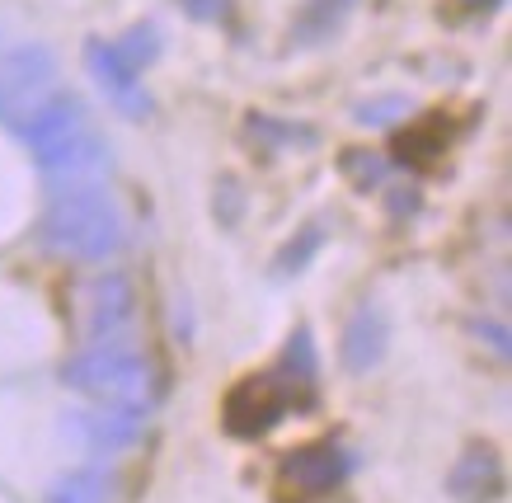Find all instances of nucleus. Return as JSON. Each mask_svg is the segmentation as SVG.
I'll return each instance as SVG.
<instances>
[{
  "instance_id": "1",
  "label": "nucleus",
  "mask_w": 512,
  "mask_h": 503,
  "mask_svg": "<svg viewBox=\"0 0 512 503\" xmlns=\"http://www.w3.org/2000/svg\"><path fill=\"white\" fill-rule=\"evenodd\" d=\"M315 381H320V362H315L311 330H296L268 372H254V377L231 386L226 405H221V424L231 438H268L287 414H301L315 405Z\"/></svg>"
},
{
  "instance_id": "2",
  "label": "nucleus",
  "mask_w": 512,
  "mask_h": 503,
  "mask_svg": "<svg viewBox=\"0 0 512 503\" xmlns=\"http://www.w3.org/2000/svg\"><path fill=\"white\" fill-rule=\"evenodd\" d=\"M15 132L29 142L38 170L57 193L99 184L109 174V142L99 137L90 109L76 95H47Z\"/></svg>"
},
{
  "instance_id": "3",
  "label": "nucleus",
  "mask_w": 512,
  "mask_h": 503,
  "mask_svg": "<svg viewBox=\"0 0 512 503\" xmlns=\"http://www.w3.org/2000/svg\"><path fill=\"white\" fill-rule=\"evenodd\" d=\"M38 240H43V250L62 254V259L104 264L123 250L127 226L104 184H80V189H62L52 198L43 226H38Z\"/></svg>"
},
{
  "instance_id": "4",
  "label": "nucleus",
  "mask_w": 512,
  "mask_h": 503,
  "mask_svg": "<svg viewBox=\"0 0 512 503\" xmlns=\"http://www.w3.org/2000/svg\"><path fill=\"white\" fill-rule=\"evenodd\" d=\"M62 381L104 405H146L151 400V362L127 339H109V344L76 353L62 367Z\"/></svg>"
},
{
  "instance_id": "5",
  "label": "nucleus",
  "mask_w": 512,
  "mask_h": 503,
  "mask_svg": "<svg viewBox=\"0 0 512 503\" xmlns=\"http://www.w3.org/2000/svg\"><path fill=\"white\" fill-rule=\"evenodd\" d=\"M353 471V456L339 442H311V447H292V452L278 461V489L282 499L311 503L325 499L348 480Z\"/></svg>"
},
{
  "instance_id": "6",
  "label": "nucleus",
  "mask_w": 512,
  "mask_h": 503,
  "mask_svg": "<svg viewBox=\"0 0 512 503\" xmlns=\"http://www.w3.org/2000/svg\"><path fill=\"white\" fill-rule=\"evenodd\" d=\"M52 80H57V57L38 43V48H15L10 57H0V118L24 123L47 95H52Z\"/></svg>"
},
{
  "instance_id": "7",
  "label": "nucleus",
  "mask_w": 512,
  "mask_h": 503,
  "mask_svg": "<svg viewBox=\"0 0 512 503\" xmlns=\"http://www.w3.org/2000/svg\"><path fill=\"white\" fill-rule=\"evenodd\" d=\"M85 71L94 76V85H99V95L109 99L113 109L123 113V118H132V123H141V118H151V95L141 90V80L127 71L118 57H113L109 38H90L85 43Z\"/></svg>"
},
{
  "instance_id": "8",
  "label": "nucleus",
  "mask_w": 512,
  "mask_h": 503,
  "mask_svg": "<svg viewBox=\"0 0 512 503\" xmlns=\"http://www.w3.org/2000/svg\"><path fill=\"white\" fill-rule=\"evenodd\" d=\"M146 428V405H99L76 414V438L90 452H123Z\"/></svg>"
},
{
  "instance_id": "9",
  "label": "nucleus",
  "mask_w": 512,
  "mask_h": 503,
  "mask_svg": "<svg viewBox=\"0 0 512 503\" xmlns=\"http://www.w3.org/2000/svg\"><path fill=\"white\" fill-rule=\"evenodd\" d=\"M386 339H390V325H386V311L376 306V301H362L353 315H348V325H343V367L362 377V372H372L376 362L386 358Z\"/></svg>"
},
{
  "instance_id": "10",
  "label": "nucleus",
  "mask_w": 512,
  "mask_h": 503,
  "mask_svg": "<svg viewBox=\"0 0 512 503\" xmlns=\"http://www.w3.org/2000/svg\"><path fill=\"white\" fill-rule=\"evenodd\" d=\"M447 494L456 503H494L503 494V461L494 447H466L447 475Z\"/></svg>"
},
{
  "instance_id": "11",
  "label": "nucleus",
  "mask_w": 512,
  "mask_h": 503,
  "mask_svg": "<svg viewBox=\"0 0 512 503\" xmlns=\"http://www.w3.org/2000/svg\"><path fill=\"white\" fill-rule=\"evenodd\" d=\"M127 320H132V287L127 278L109 273L90 287V301H85V334L94 344H109V339H123Z\"/></svg>"
},
{
  "instance_id": "12",
  "label": "nucleus",
  "mask_w": 512,
  "mask_h": 503,
  "mask_svg": "<svg viewBox=\"0 0 512 503\" xmlns=\"http://www.w3.org/2000/svg\"><path fill=\"white\" fill-rule=\"evenodd\" d=\"M245 137L249 142H259V151H292V146H315V127L282 123V118H273V113H249Z\"/></svg>"
},
{
  "instance_id": "13",
  "label": "nucleus",
  "mask_w": 512,
  "mask_h": 503,
  "mask_svg": "<svg viewBox=\"0 0 512 503\" xmlns=\"http://www.w3.org/2000/svg\"><path fill=\"white\" fill-rule=\"evenodd\" d=\"M109 48H113V57L132 71V76H141V71L160 57V29L151 24V19H141V24H132V29L123 33V38H113Z\"/></svg>"
},
{
  "instance_id": "14",
  "label": "nucleus",
  "mask_w": 512,
  "mask_h": 503,
  "mask_svg": "<svg viewBox=\"0 0 512 503\" xmlns=\"http://www.w3.org/2000/svg\"><path fill=\"white\" fill-rule=\"evenodd\" d=\"M113 499V475L104 471H71L47 489V503H109Z\"/></svg>"
},
{
  "instance_id": "15",
  "label": "nucleus",
  "mask_w": 512,
  "mask_h": 503,
  "mask_svg": "<svg viewBox=\"0 0 512 503\" xmlns=\"http://www.w3.org/2000/svg\"><path fill=\"white\" fill-rule=\"evenodd\" d=\"M437 151H447V137H442V127H409V132H400L395 137V160H414V165H423V160H433Z\"/></svg>"
},
{
  "instance_id": "16",
  "label": "nucleus",
  "mask_w": 512,
  "mask_h": 503,
  "mask_svg": "<svg viewBox=\"0 0 512 503\" xmlns=\"http://www.w3.org/2000/svg\"><path fill=\"white\" fill-rule=\"evenodd\" d=\"M343 10H348V0H343V5H334V10H329V0H311V10H306V19L296 24V33H301L306 43H320V38H329V33L339 29Z\"/></svg>"
},
{
  "instance_id": "17",
  "label": "nucleus",
  "mask_w": 512,
  "mask_h": 503,
  "mask_svg": "<svg viewBox=\"0 0 512 503\" xmlns=\"http://www.w3.org/2000/svg\"><path fill=\"white\" fill-rule=\"evenodd\" d=\"M325 245V231L320 226H301V240H287V250L278 254V273H296V268H306V259H311L315 250Z\"/></svg>"
},
{
  "instance_id": "18",
  "label": "nucleus",
  "mask_w": 512,
  "mask_h": 503,
  "mask_svg": "<svg viewBox=\"0 0 512 503\" xmlns=\"http://www.w3.org/2000/svg\"><path fill=\"white\" fill-rule=\"evenodd\" d=\"M400 113H409V99L404 95H386V99H372V104H357V123L362 127H386V123H395Z\"/></svg>"
},
{
  "instance_id": "19",
  "label": "nucleus",
  "mask_w": 512,
  "mask_h": 503,
  "mask_svg": "<svg viewBox=\"0 0 512 503\" xmlns=\"http://www.w3.org/2000/svg\"><path fill=\"white\" fill-rule=\"evenodd\" d=\"M343 174H348L362 193H372V184H381V160H376L372 151H348V156H343Z\"/></svg>"
},
{
  "instance_id": "20",
  "label": "nucleus",
  "mask_w": 512,
  "mask_h": 503,
  "mask_svg": "<svg viewBox=\"0 0 512 503\" xmlns=\"http://www.w3.org/2000/svg\"><path fill=\"white\" fill-rule=\"evenodd\" d=\"M174 5L198 24H226L231 19V0H174Z\"/></svg>"
},
{
  "instance_id": "21",
  "label": "nucleus",
  "mask_w": 512,
  "mask_h": 503,
  "mask_svg": "<svg viewBox=\"0 0 512 503\" xmlns=\"http://www.w3.org/2000/svg\"><path fill=\"white\" fill-rule=\"evenodd\" d=\"M461 10H470V15H489V10H498L503 0H456Z\"/></svg>"
}]
</instances>
